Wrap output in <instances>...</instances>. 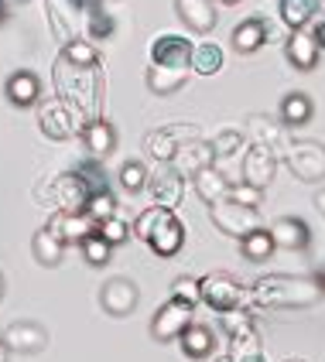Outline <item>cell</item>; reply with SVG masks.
Here are the masks:
<instances>
[{
    "label": "cell",
    "instance_id": "1",
    "mask_svg": "<svg viewBox=\"0 0 325 362\" xmlns=\"http://www.w3.org/2000/svg\"><path fill=\"white\" fill-rule=\"evenodd\" d=\"M55 93L59 100L79 117V123L100 120V103H103V72L100 65H72L69 59H55Z\"/></svg>",
    "mask_w": 325,
    "mask_h": 362
},
{
    "label": "cell",
    "instance_id": "2",
    "mask_svg": "<svg viewBox=\"0 0 325 362\" xmlns=\"http://www.w3.org/2000/svg\"><path fill=\"white\" fill-rule=\"evenodd\" d=\"M253 304L267 311H302L315 308L325 298L322 277H291V274H267L250 287Z\"/></svg>",
    "mask_w": 325,
    "mask_h": 362
},
{
    "label": "cell",
    "instance_id": "3",
    "mask_svg": "<svg viewBox=\"0 0 325 362\" xmlns=\"http://www.w3.org/2000/svg\"><path fill=\"white\" fill-rule=\"evenodd\" d=\"M203 304H209L212 311H240V308H250L253 304V294H250V287L236 281V277H229V274H205L203 281Z\"/></svg>",
    "mask_w": 325,
    "mask_h": 362
},
{
    "label": "cell",
    "instance_id": "4",
    "mask_svg": "<svg viewBox=\"0 0 325 362\" xmlns=\"http://www.w3.org/2000/svg\"><path fill=\"white\" fill-rule=\"evenodd\" d=\"M35 199L48 202L55 212H86V202H89V188L76 171H62L59 178H52L48 188H35Z\"/></svg>",
    "mask_w": 325,
    "mask_h": 362
},
{
    "label": "cell",
    "instance_id": "5",
    "mask_svg": "<svg viewBox=\"0 0 325 362\" xmlns=\"http://www.w3.org/2000/svg\"><path fill=\"white\" fill-rule=\"evenodd\" d=\"M209 216H212V226H216L223 236H233V240H246L250 233L264 229L257 209L236 205V202H229V199L219 202V205H209Z\"/></svg>",
    "mask_w": 325,
    "mask_h": 362
},
{
    "label": "cell",
    "instance_id": "6",
    "mask_svg": "<svg viewBox=\"0 0 325 362\" xmlns=\"http://www.w3.org/2000/svg\"><path fill=\"white\" fill-rule=\"evenodd\" d=\"M291 175L298 181H308V185H319L325 181V144L319 141H295L287 144L285 154Z\"/></svg>",
    "mask_w": 325,
    "mask_h": 362
},
{
    "label": "cell",
    "instance_id": "7",
    "mask_svg": "<svg viewBox=\"0 0 325 362\" xmlns=\"http://www.w3.org/2000/svg\"><path fill=\"white\" fill-rule=\"evenodd\" d=\"M96 4L103 0H45V14L52 21V31L62 38V45L79 38V24L86 21V11Z\"/></svg>",
    "mask_w": 325,
    "mask_h": 362
},
{
    "label": "cell",
    "instance_id": "8",
    "mask_svg": "<svg viewBox=\"0 0 325 362\" xmlns=\"http://www.w3.org/2000/svg\"><path fill=\"white\" fill-rule=\"evenodd\" d=\"M278 175V151L267 144H246L244 161H240V178L253 188H267Z\"/></svg>",
    "mask_w": 325,
    "mask_h": 362
},
{
    "label": "cell",
    "instance_id": "9",
    "mask_svg": "<svg viewBox=\"0 0 325 362\" xmlns=\"http://www.w3.org/2000/svg\"><path fill=\"white\" fill-rule=\"evenodd\" d=\"M38 127H41V134H45L48 141H69V137L82 134L79 117H76L62 100L41 103L38 106Z\"/></svg>",
    "mask_w": 325,
    "mask_h": 362
},
{
    "label": "cell",
    "instance_id": "10",
    "mask_svg": "<svg viewBox=\"0 0 325 362\" xmlns=\"http://www.w3.org/2000/svg\"><path fill=\"white\" fill-rule=\"evenodd\" d=\"M192 304L185 301H171L161 304L158 311H154V318H151V335L158 339V342H175V339H182L185 332H188V325H192Z\"/></svg>",
    "mask_w": 325,
    "mask_h": 362
},
{
    "label": "cell",
    "instance_id": "11",
    "mask_svg": "<svg viewBox=\"0 0 325 362\" xmlns=\"http://www.w3.org/2000/svg\"><path fill=\"white\" fill-rule=\"evenodd\" d=\"M192 48H195V41H188L185 35H158L151 41L147 55H151V65L192 69Z\"/></svg>",
    "mask_w": 325,
    "mask_h": 362
},
{
    "label": "cell",
    "instance_id": "12",
    "mask_svg": "<svg viewBox=\"0 0 325 362\" xmlns=\"http://www.w3.org/2000/svg\"><path fill=\"white\" fill-rule=\"evenodd\" d=\"M178 127H182V123L164 127V130H151V134L144 137V154L154 164H171L175 154H178V147H182L185 141H192V127H185V130H178Z\"/></svg>",
    "mask_w": 325,
    "mask_h": 362
},
{
    "label": "cell",
    "instance_id": "13",
    "mask_svg": "<svg viewBox=\"0 0 325 362\" xmlns=\"http://www.w3.org/2000/svg\"><path fill=\"white\" fill-rule=\"evenodd\" d=\"M147 192H151V205H161V209H178V202L185 195V178L171 168V164H161L151 181H147Z\"/></svg>",
    "mask_w": 325,
    "mask_h": 362
},
{
    "label": "cell",
    "instance_id": "14",
    "mask_svg": "<svg viewBox=\"0 0 325 362\" xmlns=\"http://www.w3.org/2000/svg\"><path fill=\"white\" fill-rule=\"evenodd\" d=\"M216 164V154H212V141H199V137H192V141H185L182 147H178V154H175V161H171V168L182 175V178H195L199 171H205V168H212Z\"/></svg>",
    "mask_w": 325,
    "mask_h": 362
},
{
    "label": "cell",
    "instance_id": "15",
    "mask_svg": "<svg viewBox=\"0 0 325 362\" xmlns=\"http://www.w3.org/2000/svg\"><path fill=\"white\" fill-rule=\"evenodd\" d=\"M0 342L7 345L11 352H24V356H35L48 345V332L38 322H14L0 332Z\"/></svg>",
    "mask_w": 325,
    "mask_h": 362
},
{
    "label": "cell",
    "instance_id": "16",
    "mask_svg": "<svg viewBox=\"0 0 325 362\" xmlns=\"http://www.w3.org/2000/svg\"><path fill=\"white\" fill-rule=\"evenodd\" d=\"M137 284L127 281V277H113V281L103 284L100 291V304L106 315H113V318H123V315H130L134 308H137Z\"/></svg>",
    "mask_w": 325,
    "mask_h": 362
},
{
    "label": "cell",
    "instance_id": "17",
    "mask_svg": "<svg viewBox=\"0 0 325 362\" xmlns=\"http://www.w3.org/2000/svg\"><path fill=\"white\" fill-rule=\"evenodd\" d=\"M319 38L308 31V28H298V31H291L285 41V55L287 62L298 69V72H312L315 65H319Z\"/></svg>",
    "mask_w": 325,
    "mask_h": 362
},
{
    "label": "cell",
    "instance_id": "18",
    "mask_svg": "<svg viewBox=\"0 0 325 362\" xmlns=\"http://www.w3.org/2000/svg\"><path fill=\"white\" fill-rule=\"evenodd\" d=\"M48 222L59 229V236L65 240V246H82L89 236H96V229H100V222L89 219L86 212H69V216H65V212H55Z\"/></svg>",
    "mask_w": 325,
    "mask_h": 362
},
{
    "label": "cell",
    "instance_id": "19",
    "mask_svg": "<svg viewBox=\"0 0 325 362\" xmlns=\"http://www.w3.org/2000/svg\"><path fill=\"white\" fill-rule=\"evenodd\" d=\"M175 11L185 21V28L195 31V35H209L216 28V21H219L216 0H175Z\"/></svg>",
    "mask_w": 325,
    "mask_h": 362
},
{
    "label": "cell",
    "instance_id": "20",
    "mask_svg": "<svg viewBox=\"0 0 325 362\" xmlns=\"http://www.w3.org/2000/svg\"><path fill=\"white\" fill-rule=\"evenodd\" d=\"M270 236H274V246H281V250H305L308 243H312V229L305 226V219H298V216H281V219L270 222V229H267Z\"/></svg>",
    "mask_w": 325,
    "mask_h": 362
},
{
    "label": "cell",
    "instance_id": "21",
    "mask_svg": "<svg viewBox=\"0 0 325 362\" xmlns=\"http://www.w3.org/2000/svg\"><path fill=\"white\" fill-rule=\"evenodd\" d=\"M185 236H188V233H185V222L171 212V216L154 229V236L147 240V246H151L158 257H175V253L185 246Z\"/></svg>",
    "mask_w": 325,
    "mask_h": 362
},
{
    "label": "cell",
    "instance_id": "22",
    "mask_svg": "<svg viewBox=\"0 0 325 362\" xmlns=\"http://www.w3.org/2000/svg\"><path fill=\"white\" fill-rule=\"evenodd\" d=\"M267 35H270V28H267V21L257 14V18H246V21H240V24L233 28L229 45L236 48V55H250V52H257V48L264 45Z\"/></svg>",
    "mask_w": 325,
    "mask_h": 362
},
{
    "label": "cell",
    "instance_id": "23",
    "mask_svg": "<svg viewBox=\"0 0 325 362\" xmlns=\"http://www.w3.org/2000/svg\"><path fill=\"white\" fill-rule=\"evenodd\" d=\"M192 185H195V195H199L205 205H219V202H226L229 199V188H233V181L226 178L216 164L205 168V171H199V175L192 178Z\"/></svg>",
    "mask_w": 325,
    "mask_h": 362
},
{
    "label": "cell",
    "instance_id": "24",
    "mask_svg": "<svg viewBox=\"0 0 325 362\" xmlns=\"http://www.w3.org/2000/svg\"><path fill=\"white\" fill-rule=\"evenodd\" d=\"M82 144H86V154H89V158L106 161V158L113 154V147H117V134H113V127L100 117V120L82 127Z\"/></svg>",
    "mask_w": 325,
    "mask_h": 362
},
{
    "label": "cell",
    "instance_id": "25",
    "mask_svg": "<svg viewBox=\"0 0 325 362\" xmlns=\"http://www.w3.org/2000/svg\"><path fill=\"white\" fill-rule=\"evenodd\" d=\"M31 253H35V260L41 267H59L62 263V253H65V240L59 236V229L48 222V226H41L38 233H35V240H31Z\"/></svg>",
    "mask_w": 325,
    "mask_h": 362
},
{
    "label": "cell",
    "instance_id": "26",
    "mask_svg": "<svg viewBox=\"0 0 325 362\" xmlns=\"http://www.w3.org/2000/svg\"><path fill=\"white\" fill-rule=\"evenodd\" d=\"M4 93H7V100L14 103V106H35L41 96V79L35 72H28V69H21L14 72L7 86H4Z\"/></svg>",
    "mask_w": 325,
    "mask_h": 362
},
{
    "label": "cell",
    "instance_id": "27",
    "mask_svg": "<svg viewBox=\"0 0 325 362\" xmlns=\"http://www.w3.org/2000/svg\"><path fill=\"white\" fill-rule=\"evenodd\" d=\"M147 89L151 93H158V96H171V93H178L185 82H188V69H171V65H151L147 69Z\"/></svg>",
    "mask_w": 325,
    "mask_h": 362
},
{
    "label": "cell",
    "instance_id": "28",
    "mask_svg": "<svg viewBox=\"0 0 325 362\" xmlns=\"http://www.w3.org/2000/svg\"><path fill=\"white\" fill-rule=\"evenodd\" d=\"M182 352L188 359H205L209 352H212V345H216V332L209 328V325H188V332H185L182 339Z\"/></svg>",
    "mask_w": 325,
    "mask_h": 362
},
{
    "label": "cell",
    "instance_id": "29",
    "mask_svg": "<svg viewBox=\"0 0 325 362\" xmlns=\"http://www.w3.org/2000/svg\"><path fill=\"white\" fill-rule=\"evenodd\" d=\"M322 4L325 0H281L278 11H281V21H285L287 28L298 31V28H305L308 21L322 11Z\"/></svg>",
    "mask_w": 325,
    "mask_h": 362
},
{
    "label": "cell",
    "instance_id": "30",
    "mask_svg": "<svg viewBox=\"0 0 325 362\" xmlns=\"http://www.w3.org/2000/svg\"><path fill=\"white\" fill-rule=\"evenodd\" d=\"M82 38L93 41V45H100V41H106L113 31H117V21H113V14H106L103 11V4H96V7H89L86 11V21H82Z\"/></svg>",
    "mask_w": 325,
    "mask_h": 362
},
{
    "label": "cell",
    "instance_id": "31",
    "mask_svg": "<svg viewBox=\"0 0 325 362\" xmlns=\"http://www.w3.org/2000/svg\"><path fill=\"white\" fill-rule=\"evenodd\" d=\"M229 356H233V362H267L264 349H261V332L250 328L244 335H233L229 339Z\"/></svg>",
    "mask_w": 325,
    "mask_h": 362
},
{
    "label": "cell",
    "instance_id": "32",
    "mask_svg": "<svg viewBox=\"0 0 325 362\" xmlns=\"http://www.w3.org/2000/svg\"><path fill=\"white\" fill-rule=\"evenodd\" d=\"M223 69V48L216 41H199L192 48V72L199 76H216Z\"/></svg>",
    "mask_w": 325,
    "mask_h": 362
},
{
    "label": "cell",
    "instance_id": "33",
    "mask_svg": "<svg viewBox=\"0 0 325 362\" xmlns=\"http://www.w3.org/2000/svg\"><path fill=\"white\" fill-rule=\"evenodd\" d=\"M312 113H315V106H312V96H308V93H287L285 100H281V120H285L287 127L308 123Z\"/></svg>",
    "mask_w": 325,
    "mask_h": 362
},
{
    "label": "cell",
    "instance_id": "34",
    "mask_svg": "<svg viewBox=\"0 0 325 362\" xmlns=\"http://www.w3.org/2000/svg\"><path fill=\"white\" fill-rule=\"evenodd\" d=\"M246 137L250 144H267V147H278L281 144V127L264 117V113H253V117H246Z\"/></svg>",
    "mask_w": 325,
    "mask_h": 362
},
{
    "label": "cell",
    "instance_id": "35",
    "mask_svg": "<svg viewBox=\"0 0 325 362\" xmlns=\"http://www.w3.org/2000/svg\"><path fill=\"white\" fill-rule=\"evenodd\" d=\"M240 151H246V134L240 130H219L216 137H212V154H216V168L223 161H233V158H240Z\"/></svg>",
    "mask_w": 325,
    "mask_h": 362
},
{
    "label": "cell",
    "instance_id": "36",
    "mask_svg": "<svg viewBox=\"0 0 325 362\" xmlns=\"http://www.w3.org/2000/svg\"><path fill=\"white\" fill-rule=\"evenodd\" d=\"M82 181H86V188H89V195H96V192H110V185H106V168H103L100 158H82L76 168H72Z\"/></svg>",
    "mask_w": 325,
    "mask_h": 362
},
{
    "label": "cell",
    "instance_id": "37",
    "mask_svg": "<svg viewBox=\"0 0 325 362\" xmlns=\"http://www.w3.org/2000/svg\"><path fill=\"white\" fill-rule=\"evenodd\" d=\"M240 250H244V257L246 260H253V263H264L278 246H274V236L267 233V229H257V233H250L246 240H240Z\"/></svg>",
    "mask_w": 325,
    "mask_h": 362
},
{
    "label": "cell",
    "instance_id": "38",
    "mask_svg": "<svg viewBox=\"0 0 325 362\" xmlns=\"http://www.w3.org/2000/svg\"><path fill=\"white\" fill-rule=\"evenodd\" d=\"M62 59H69L72 65H100V48L86 38L65 41L62 45Z\"/></svg>",
    "mask_w": 325,
    "mask_h": 362
},
{
    "label": "cell",
    "instance_id": "39",
    "mask_svg": "<svg viewBox=\"0 0 325 362\" xmlns=\"http://www.w3.org/2000/svg\"><path fill=\"white\" fill-rule=\"evenodd\" d=\"M171 212H175V209H161V205H151V209H144L141 216L134 219V236L147 243L151 236H154V229H158V226H161V222L168 219Z\"/></svg>",
    "mask_w": 325,
    "mask_h": 362
},
{
    "label": "cell",
    "instance_id": "40",
    "mask_svg": "<svg viewBox=\"0 0 325 362\" xmlns=\"http://www.w3.org/2000/svg\"><path fill=\"white\" fill-rule=\"evenodd\" d=\"M86 216L96 222H106L117 216V199H113V192H96V195H89L86 202Z\"/></svg>",
    "mask_w": 325,
    "mask_h": 362
},
{
    "label": "cell",
    "instance_id": "41",
    "mask_svg": "<svg viewBox=\"0 0 325 362\" xmlns=\"http://www.w3.org/2000/svg\"><path fill=\"white\" fill-rule=\"evenodd\" d=\"M147 181H151V175H147V168H144L141 161H127L120 168V185H123L127 195H134V192L147 188Z\"/></svg>",
    "mask_w": 325,
    "mask_h": 362
},
{
    "label": "cell",
    "instance_id": "42",
    "mask_svg": "<svg viewBox=\"0 0 325 362\" xmlns=\"http://www.w3.org/2000/svg\"><path fill=\"white\" fill-rule=\"evenodd\" d=\"M79 250H82V257H86V263H93V267H103V263L110 260V250H113V246L103 240L100 229H96V236H89V240L82 243Z\"/></svg>",
    "mask_w": 325,
    "mask_h": 362
},
{
    "label": "cell",
    "instance_id": "43",
    "mask_svg": "<svg viewBox=\"0 0 325 362\" xmlns=\"http://www.w3.org/2000/svg\"><path fill=\"white\" fill-rule=\"evenodd\" d=\"M171 298L195 308V304L203 301V287H199V281H195V277H178V281L171 284Z\"/></svg>",
    "mask_w": 325,
    "mask_h": 362
},
{
    "label": "cell",
    "instance_id": "44",
    "mask_svg": "<svg viewBox=\"0 0 325 362\" xmlns=\"http://www.w3.org/2000/svg\"><path fill=\"white\" fill-rule=\"evenodd\" d=\"M219 322H223V328H226V335H229V339H233V335H244V332H250V328H257V325H253V315L244 311V308H240V311H223V318H219Z\"/></svg>",
    "mask_w": 325,
    "mask_h": 362
},
{
    "label": "cell",
    "instance_id": "45",
    "mask_svg": "<svg viewBox=\"0 0 325 362\" xmlns=\"http://www.w3.org/2000/svg\"><path fill=\"white\" fill-rule=\"evenodd\" d=\"M100 236L110 243V246H120V243L130 240V226H127L120 216H113V219L100 222Z\"/></svg>",
    "mask_w": 325,
    "mask_h": 362
},
{
    "label": "cell",
    "instance_id": "46",
    "mask_svg": "<svg viewBox=\"0 0 325 362\" xmlns=\"http://www.w3.org/2000/svg\"><path fill=\"white\" fill-rule=\"evenodd\" d=\"M261 195H264V188H253V185H246V181H236V185L229 188V202L246 205V209H257V205H261Z\"/></svg>",
    "mask_w": 325,
    "mask_h": 362
},
{
    "label": "cell",
    "instance_id": "47",
    "mask_svg": "<svg viewBox=\"0 0 325 362\" xmlns=\"http://www.w3.org/2000/svg\"><path fill=\"white\" fill-rule=\"evenodd\" d=\"M315 209H319V212H322V216H325V188H322V192H319V195H315Z\"/></svg>",
    "mask_w": 325,
    "mask_h": 362
},
{
    "label": "cell",
    "instance_id": "48",
    "mask_svg": "<svg viewBox=\"0 0 325 362\" xmlns=\"http://www.w3.org/2000/svg\"><path fill=\"white\" fill-rule=\"evenodd\" d=\"M315 38H319V45H322V48H325V21H322V24H319V28H315Z\"/></svg>",
    "mask_w": 325,
    "mask_h": 362
},
{
    "label": "cell",
    "instance_id": "49",
    "mask_svg": "<svg viewBox=\"0 0 325 362\" xmlns=\"http://www.w3.org/2000/svg\"><path fill=\"white\" fill-rule=\"evenodd\" d=\"M7 359H11V349H7V345L0 342V362H7Z\"/></svg>",
    "mask_w": 325,
    "mask_h": 362
},
{
    "label": "cell",
    "instance_id": "50",
    "mask_svg": "<svg viewBox=\"0 0 325 362\" xmlns=\"http://www.w3.org/2000/svg\"><path fill=\"white\" fill-rule=\"evenodd\" d=\"M7 0H0V21H7V7H4Z\"/></svg>",
    "mask_w": 325,
    "mask_h": 362
},
{
    "label": "cell",
    "instance_id": "51",
    "mask_svg": "<svg viewBox=\"0 0 325 362\" xmlns=\"http://www.w3.org/2000/svg\"><path fill=\"white\" fill-rule=\"evenodd\" d=\"M216 4H226V7H233V4H240V0H216Z\"/></svg>",
    "mask_w": 325,
    "mask_h": 362
},
{
    "label": "cell",
    "instance_id": "52",
    "mask_svg": "<svg viewBox=\"0 0 325 362\" xmlns=\"http://www.w3.org/2000/svg\"><path fill=\"white\" fill-rule=\"evenodd\" d=\"M216 362H233V356H219V359H216Z\"/></svg>",
    "mask_w": 325,
    "mask_h": 362
},
{
    "label": "cell",
    "instance_id": "53",
    "mask_svg": "<svg viewBox=\"0 0 325 362\" xmlns=\"http://www.w3.org/2000/svg\"><path fill=\"white\" fill-rule=\"evenodd\" d=\"M0 298H4V274H0Z\"/></svg>",
    "mask_w": 325,
    "mask_h": 362
},
{
    "label": "cell",
    "instance_id": "54",
    "mask_svg": "<svg viewBox=\"0 0 325 362\" xmlns=\"http://www.w3.org/2000/svg\"><path fill=\"white\" fill-rule=\"evenodd\" d=\"M285 362H305V359H285Z\"/></svg>",
    "mask_w": 325,
    "mask_h": 362
}]
</instances>
